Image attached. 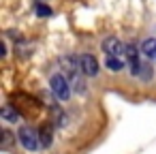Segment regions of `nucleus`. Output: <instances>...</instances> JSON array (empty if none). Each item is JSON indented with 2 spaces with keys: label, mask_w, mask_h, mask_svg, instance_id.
I'll return each mask as SVG.
<instances>
[{
  "label": "nucleus",
  "mask_w": 156,
  "mask_h": 154,
  "mask_svg": "<svg viewBox=\"0 0 156 154\" xmlns=\"http://www.w3.org/2000/svg\"><path fill=\"white\" fill-rule=\"evenodd\" d=\"M124 60L126 58H120V56H107V69L109 71H113V73H118V71H122L124 69Z\"/></svg>",
  "instance_id": "5"
},
{
  "label": "nucleus",
  "mask_w": 156,
  "mask_h": 154,
  "mask_svg": "<svg viewBox=\"0 0 156 154\" xmlns=\"http://www.w3.org/2000/svg\"><path fill=\"white\" fill-rule=\"evenodd\" d=\"M49 86H51V92H54L60 101H66V98L71 96V92H73L71 81H66L64 75H54L51 81H49Z\"/></svg>",
  "instance_id": "2"
},
{
  "label": "nucleus",
  "mask_w": 156,
  "mask_h": 154,
  "mask_svg": "<svg viewBox=\"0 0 156 154\" xmlns=\"http://www.w3.org/2000/svg\"><path fill=\"white\" fill-rule=\"evenodd\" d=\"M141 52L147 58H156V39H145L141 43Z\"/></svg>",
  "instance_id": "6"
},
{
  "label": "nucleus",
  "mask_w": 156,
  "mask_h": 154,
  "mask_svg": "<svg viewBox=\"0 0 156 154\" xmlns=\"http://www.w3.org/2000/svg\"><path fill=\"white\" fill-rule=\"evenodd\" d=\"M2 135H5V139H2V145H9V139H11V135H9V131H5Z\"/></svg>",
  "instance_id": "10"
},
{
  "label": "nucleus",
  "mask_w": 156,
  "mask_h": 154,
  "mask_svg": "<svg viewBox=\"0 0 156 154\" xmlns=\"http://www.w3.org/2000/svg\"><path fill=\"white\" fill-rule=\"evenodd\" d=\"M124 49H126V45L120 43V39H115V37H109V39L103 41V52L107 56H120V58H124Z\"/></svg>",
  "instance_id": "4"
},
{
  "label": "nucleus",
  "mask_w": 156,
  "mask_h": 154,
  "mask_svg": "<svg viewBox=\"0 0 156 154\" xmlns=\"http://www.w3.org/2000/svg\"><path fill=\"white\" fill-rule=\"evenodd\" d=\"M79 69L83 75L94 77V75H98V60L90 54H83V56H79Z\"/></svg>",
  "instance_id": "3"
},
{
  "label": "nucleus",
  "mask_w": 156,
  "mask_h": 154,
  "mask_svg": "<svg viewBox=\"0 0 156 154\" xmlns=\"http://www.w3.org/2000/svg\"><path fill=\"white\" fill-rule=\"evenodd\" d=\"M39 137H41V145L43 148L51 145V128H49V124H45V126L39 128Z\"/></svg>",
  "instance_id": "8"
},
{
  "label": "nucleus",
  "mask_w": 156,
  "mask_h": 154,
  "mask_svg": "<svg viewBox=\"0 0 156 154\" xmlns=\"http://www.w3.org/2000/svg\"><path fill=\"white\" fill-rule=\"evenodd\" d=\"M17 139H20V143H22L26 150H30V152L39 150V145H41L39 131H34L32 126H22L20 133H17Z\"/></svg>",
  "instance_id": "1"
},
{
  "label": "nucleus",
  "mask_w": 156,
  "mask_h": 154,
  "mask_svg": "<svg viewBox=\"0 0 156 154\" xmlns=\"http://www.w3.org/2000/svg\"><path fill=\"white\" fill-rule=\"evenodd\" d=\"M37 15L39 17H51V9L45 7V5H41V2H37Z\"/></svg>",
  "instance_id": "9"
},
{
  "label": "nucleus",
  "mask_w": 156,
  "mask_h": 154,
  "mask_svg": "<svg viewBox=\"0 0 156 154\" xmlns=\"http://www.w3.org/2000/svg\"><path fill=\"white\" fill-rule=\"evenodd\" d=\"M0 116H2V120H7V122H17V120H20V113H17L11 105H5L2 111H0Z\"/></svg>",
  "instance_id": "7"
}]
</instances>
